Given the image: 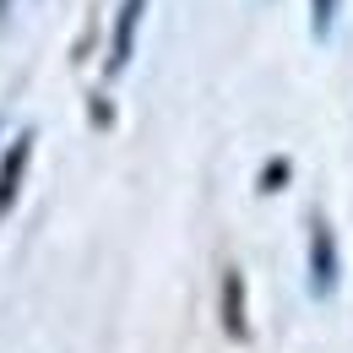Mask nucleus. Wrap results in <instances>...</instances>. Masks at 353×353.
Returning a JSON list of instances; mask_svg holds the SVG:
<instances>
[{
    "mask_svg": "<svg viewBox=\"0 0 353 353\" xmlns=\"http://www.w3.org/2000/svg\"><path fill=\"white\" fill-rule=\"evenodd\" d=\"M136 22H141V0H125V11H120V33H114V65H125V60H131Z\"/></svg>",
    "mask_w": 353,
    "mask_h": 353,
    "instance_id": "f257e3e1",
    "label": "nucleus"
},
{
    "mask_svg": "<svg viewBox=\"0 0 353 353\" xmlns=\"http://www.w3.org/2000/svg\"><path fill=\"white\" fill-rule=\"evenodd\" d=\"M22 169H28V141H17V152L0 163V212L11 207V190H17V179H22Z\"/></svg>",
    "mask_w": 353,
    "mask_h": 353,
    "instance_id": "f03ea898",
    "label": "nucleus"
}]
</instances>
